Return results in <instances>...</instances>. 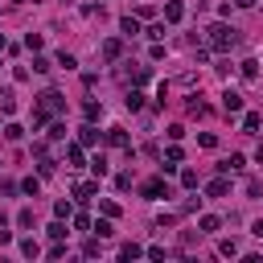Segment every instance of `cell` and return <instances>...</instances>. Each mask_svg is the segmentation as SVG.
<instances>
[{"mask_svg": "<svg viewBox=\"0 0 263 263\" xmlns=\"http://www.w3.org/2000/svg\"><path fill=\"white\" fill-rule=\"evenodd\" d=\"M46 235H50L54 243H62V239H66V222H62V218H58V222H50V230H46Z\"/></svg>", "mask_w": 263, "mask_h": 263, "instance_id": "cell-13", "label": "cell"}, {"mask_svg": "<svg viewBox=\"0 0 263 263\" xmlns=\"http://www.w3.org/2000/svg\"><path fill=\"white\" fill-rule=\"evenodd\" d=\"M218 226H222V222H218L214 214H202V222H197V235H214Z\"/></svg>", "mask_w": 263, "mask_h": 263, "instance_id": "cell-9", "label": "cell"}, {"mask_svg": "<svg viewBox=\"0 0 263 263\" xmlns=\"http://www.w3.org/2000/svg\"><path fill=\"white\" fill-rule=\"evenodd\" d=\"M21 255H25V259H37V255H41V247L33 243V239H25V243H21Z\"/></svg>", "mask_w": 263, "mask_h": 263, "instance_id": "cell-18", "label": "cell"}, {"mask_svg": "<svg viewBox=\"0 0 263 263\" xmlns=\"http://www.w3.org/2000/svg\"><path fill=\"white\" fill-rule=\"evenodd\" d=\"M58 66H62V70H74V66H78V58H74V54H66V50H62V54H58Z\"/></svg>", "mask_w": 263, "mask_h": 263, "instance_id": "cell-21", "label": "cell"}, {"mask_svg": "<svg viewBox=\"0 0 263 263\" xmlns=\"http://www.w3.org/2000/svg\"><path fill=\"white\" fill-rule=\"evenodd\" d=\"M5 136H9V140H21V136H25V127H21V123H9V127H5Z\"/></svg>", "mask_w": 263, "mask_h": 263, "instance_id": "cell-27", "label": "cell"}, {"mask_svg": "<svg viewBox=\"0 0 263 263\" xmlns=\"http://www.w3.org/2000/svg\"><path fill=\"white\" fill-rule=\"evenodd\" d=\"M21 189H25L29 197H37V189H41V181H37V177H25V181H21Z\"/></svg>", "mask_w": 263, "mask_h": 263, "instance_id": "cell-23", "label": "cell"}, {"mask_svg": "<svg viewBox=\"0 0 263 263\" xmlns=\"http://www.w3.org/2000/svg\"><path fill=\"white\" fill-rule=\"evenodd\" d=\"M107 144H115V148H127V132H123V127H111V132H107Z\"/></svg>", "mask_w": 263, "mask_h": 263, "instance_id": "cell-11", "label": "cell"}, {"mask_svg": "<svg viewBox=\"0 0 263 263\" xmlns=\"http://www.w3.org/2000/svg\"><path fill=\"white\" fill-rule=\"evenodd\" d=\"M119 29L127 33V37H136V33H140V21H136V17H123V21H119Z\"/></svg>", "mask_w": 263, "mask_h": 263, "instance_id": "cell-16", "label": "cell"}, {"mask_svg": "<svg viewBox=\"0 0 263 263\" xmlns=\"http://www.w3.org/2000/svg\"><path fill=\"white\" fill-rule=\"evenodd\" d=\"M140 193L148 197V202H156V197H169V185H164L160 177H152V181H144V185H140Z\"/></svg>", "mask_w": 263, "mask_h": 263, "instance_id": "cell-3", "label": "cell"}, {"mask_svg": "<svg viewBox=\"0 0 263 263\" xmlns=\"http://www.w3.org/2000/svg\"><path fill=\"white\" fill-rule=\"evenodd\" d=\"M0 50H9V41H5V33H0Z\"/></svg>", "mask_w": 263, "mask_h": 263, "instance_id": "cell-40", "label": "cell"}, {"mask_svg": "<svg viewBox=\"0 0 263 263\" xmlns=\"http://www.w3.org/2000/svg\"><path fill=\"white\" fill-rule=\"evenodd\" d=\"M243 78H259V62H243Z\"/></svg>", "mask_w": 263, "mask_h": 263, "instance_id": "cell-29", "label": "cell"}, {"mask_svg": "<svg viewBox=\"0 0 263 263\" xmlns=\"http://www.w3.org/2000/svg\"><path fill=\"white\" fill-rule=\"evenodd\" d=\"M99 210H103L107 218H119V206H115V202H99Z\"/></svg>", "mask_w": 263, "mask_h": 263, "instance_id": "cell-31", "label": "cell"}, {"mask_svg": "<svg viewBox=\"0 0 263 263\" xmlns=\"http://www.w3.org/2000/svg\"><path fill=\"white\" fill-rule=\"evenodd\" d=\"M181 185H185V189H193V185H197V173H193V169H185V173H181Z\"/></svg>", "mask_w": 263, "mask_h": 263, "instance_id": "cell-34", "label": "cell"}, {"mask_svg": "<svg viewBox=\"0 0 263 263\" xmlns=\"http://www.w3.org/2000/svg\"><path fill=\"white\" fill-rule=\"evenodd\" d=\"M17 226H25V230H29V226H33V210H21V214H17Z\"/></svg>", "mask_w": 263, "mask_h": 263, "instance_id": "cell-35", "label": "cell"}, {"mask_svg": "<svg viewBox=\"0 0 263 263\" xmlns=\"http://www.w3.org/2000/svg\"><path fill=\"white\" fill-rule=\"evenodd\" d=\"M54 214H58V218H70L74 210H70V202H58V206H54Z\"/></svg>", "mask_w": 263, "mask_h": 263, "instance_id": "cell-37", "label": "cell"}, {"mask_svg": "<svg viewBox=\"0 0 263 263\" xmlns=\"http://www.w3.org/2000/svg\"><path fill=\"white\" fill-rule=\"evenodd\" d=\"M95 193H99V185H95V181H78V185H74V197H78V202H91Z\"/></svg>", "mask_w": 263, "mask_h": 263, "instance_id": "cell-6", "label": "cell"}, {"mask_svg": "<svg viewBox=\"0 0 263 263\" xmlns=\"http://www.w3.org/2000/svg\"><path fill=\"white\" fill-rule=\"evenodd\" d=\"M243 164H247V156H243V152H230V156H226V160L218 164V169H222V173H239Z\"/></svg>", "mask_w": 263, "mask_h": 263, "instance_id": "cell-5", "label": "cell"}, {"mask_svg": "<svg viewBox=\"0 0 263 263\" xmlns=\"http://www.w3.org/2000/svg\"><path fill=\"white\" fill-rule=\"evenodd\" d=\"M119 255H123V259H140V255H144V251H140V247H136V243H123V247H119Z\"/></svg>", "mask_w": 263, "mask_h": 263, "instance_id": "cell-25", "label": "cell"}, {"mask_svg": "<svg viewBox=\"0 0 263 263\" xmlns=\"http://www.w3.org/2000/svg\"><path fill=\"white\" fill-rule=\"evenodd\" d=\"M0 111H5V115L17 111V95H13V91H0Z\"/></svg>", "mask_w": 263, "mask_h": 263, "instance_id": "cell-10", "label": "cell"}, {"mask_svg": "<svg viewBox=\"0 0 263 263\" xmlns=\"http://www.w3.org/2000/svg\"><path fill=\"white\" fill-rule=\"evenodd\" d=\"M123 103H127L132 111H140V107H144V91H127V99H123Z\"/></svg>", "mask_w": 263, "mask_h": 263, "instance_id": "cell-14", "label": "cell"}, {"mask_svg": "<svg viewBox=\"0 0 263 263\" xmlns=\"http://www.w3.org/2000/svg\"><path fill=\"white\" fill-rule=\"evenodd\" d=\"M235 5H239V9H251V5H255V0H235Z\"/></svg>", "mask_w": 263, "mask_h": 263, "instance_id": "cell-38", "label": "cell"}, {"mask_svg": "<svg viewBox=\"0 0 263 263\" xmlns=\"http://www.w3.org/2000/svg\"><path fill=\"white\" fill-rule=\"evenodd\" d=\"M255 160H259V164H263V144H259V148H255Z\"/></svg>", "mask_w": 263, "mask_h": 263, "instance_id": "cell-39", "label": "cell"}, {"mask_svg": "<svg viewBox=\"0 0 263 263\" xmlns=\"http://www.w3.org/2000/svg\"><path fill=\"white\" fill-rule=\"evenodd\" d=\"M58 111H66V99H62L58 91H46V95L37 99V111H33V127L46 123V119H50V115H58Z\"/></svg>", "mask_w": 263, "mask_h": 263, "instance_id": "cell-1", "label": "cell"}, {"mask_svg": "<svg viewBox=\"0 0 263 263\" xmlns=\"http://www.w3.org/2000/svg\"><path fill=\"white\" fill-rule=\"evenodd\" d=\"M181 156H185V152H181L177 144H169V148H164V164H181Z\"/></svg>", "mask_w": 263, "mask_h": 263, "instance_id": "cell-17", "label": "cell"}, {"mask_svg": "<svg viewBox=\"0 0 263 263\" xmlns=\"http://www.w3.org/2000/svg\"><path fill=\"white\" fill-rule=\"evenodd\" d=\"M222 111L226 115H239L243 111V95L239 91H222Z\"/></svg>", "mask_w": 263, "mask_h": 263, "instance_id": "cell-4", "label": "cell"}, {"mask_svg": "<svg viewBox=\"0 0 263 263\" xmlns=\"http://www.w3.org/2000/svg\"><path fill=\"white\" fill-rule=\"evenodd\" d=\"M206 41H210V50L222 54V50H230V46L239 41V29H230V25H210V37H206Z\"/></svg>", "mask_w": 263, "mask_h": 263, "instance_id": "cell-2", "label": "cell"}, {"mask_svg": "<svg viewBox=\"0 0 263 263\" xmlns=\"http://www.w3.org/2000/svg\"><path fill=\"white\" fill-rule=\"evenodd\" d=\"M91 230H95V235H99V239H107V235H111V218L103 214V218H99V222H95Z\"/></svg>", "mask_w": 263, "mask_h": 263, "instance_id": "cell-15", "label": "cell"}, {"mask_svg": "<svg viewBox=\"0 0 263 263\" xmlns=\"http://www.w3.org/2000/svg\"><path fill=\"white\" fill-rule=\"evenodd\" d=\"M91 173H95V177H107V160L95 156V160H91Z\"/></svg>", "mask_w": 263, "mask_h": 263, "instance_id": "cell-26", "label": "cell"}, {"mask_svg": "<svg viewBox=\"0 0 263 263\" xmlns=\"http://www.w3.org/2000/svg\"><path fill=\"white\" fill-rule=\"evenodd\" d=\"M78 140H82V144H99V132H95V127H91V123H86V127H82V132H78Z\"/></svg>", "mask_w": 263, "mask_h": 263, "instance_id": "cell-22", "label": "cell"}, {"mask_svg": "<svg viewBox=\"0 0 263 263\" xmlns=\"http://www.w3.org/2000/svg\"><path fill=\"white\" fill-rule=\"evenodd\" d=\"M259 123H263V115H259V111H247V115H243V127H247V132H255Z\"/></svg>", "mask_w": 263, "mask_h": 263, "instance_id": "cell-20", "label": "cell"}, {"mask_svg": "<svg viewBox=\"0 0 263 263\" xmlns=\"http://www.w3.org/2000/svg\"><path fill=\"white\" fill-rule=\"evenodd\" d=\"M82 115H86V119H99V115H103V107H99V103H86Z\"/></svg>", "mask_w": 263, "mask_h": 263, "instance_id": "cell-30", "label": "cell"}, {"mask_svg": "<svg viewBox=\"0 0 263 263\" xmlns=\"http://www.w3.org/2000/svg\"><path fill=\"white\" fill-rule=\"evenodd\" d=\"M206 193H210V197H226V193H230V181H226V177H218V181H210V185H206Z\"/></svg>", "mask_w": 263, "mask_h": 263, "instance_id": "cell-8", "label": "cell"}, {"mask_svg": "<svg viewBox=\"0 0 263 263\" xmlns=\"http://www.w3.org/2000/svg\"><path fill=\"white\" fill-rule=\"evenodd\" d=\"M119 54H123V46H119L115 37H111V41H103V58H107V62H115Z\"/></svg>", "mask_w": 263, "mask_h": 263, "instance_id": "cell-12", "label": "cell"}, {"mask_svg": "<svg viewBox=\"0 0 263 263\" xmlns=\"http://www.w3.org/2000/svg\"><path fill=\"white\" fill-rule=\"evenodd\" d=\"M33 70H37V74H50V70H54V66H50L46 58H33Z\"/></svg>", "mask_w": 263, "mask_h": 263, "instance_id": "cell-33", "label": "cell"}, {"mask_svg": "<svg viewBox=\"0 0 263 263\" xmlns=\"http://www.w3.org/2000/svg\"><path fill=\"white\" fill-rule=\"evenodd\" d=\"M197 144H202V148H214V144H218V136H214V132H202V136H197Z\"/></svg>", "mask_w": 263, "mask_h": 263, "instance_id": "cell-28", "label": "cell"}, {"mask_svg": "<svg viewBox=\"0 0 263 263\" xmlns=\"http://www.w3.org/2000/svg\"><path fill=\"white\" fill-rule=\"evenodd\" d=\"M50 140H66V123H54L50 127Z\"/></svg>", "mask_w": 263, "mask_h": 263, "instance_id": "cell-36", "label": "cell"}, {"mask_svg": "<svg viewBox=\"0 0 263 263\" xmlns=\"http://www.w3.org/2000/svg\"><path fill=\"white\" fill-rule=\"evenodd\" d=\"M218 255H226V259L239 255V243H235V239H222V243H218Z\"/></svg>", "mask_w": 263, "mask_h": 263, "instance_id": "cell-19", "label": "cell"}, {"mask_svg": "<svg viewBox=\"0 0 263 263\" xmlns=\"http://www.w3.org/2000/svg\"><path fill=\"white\" fill-rule=\"evenodd\" d=\"M66 160H70L74 169H78V164H82V148H78V144H70V148H66Z\"/></svg>", "mask_w": 263, "mask_h": 263, "instance_id": "cell-24", "label": "cell"}, {"mask_svg": "<svg viewBox=\"0 0 263 263\" xmlns=\"http://www.w3.org/2000/svg\"><path fill=\"white\" fill-rule=\"evenodd\" d=\"M185 17V9H181V0H169V5H164V21H169V25H177Z\"/></svg>", "mask_w": 263, "mask_h": 263, "instance_id": "cell-7", "label": "cell"}, {"mask_svg": "<svg viewBox=\"0 0 263 263\" xmlns=\"http://www.w3.org/2000/svg\"><path fill=\"white\" fill-rule=\"evenodd\" d=\"M25 46H29L33 54H37V50H41V33H29V37H25Z\"/></svg>", "mask_w": 263, "mask_h": 263, "instance_id": "cell-32", "label": "cell"}]
</instances>
